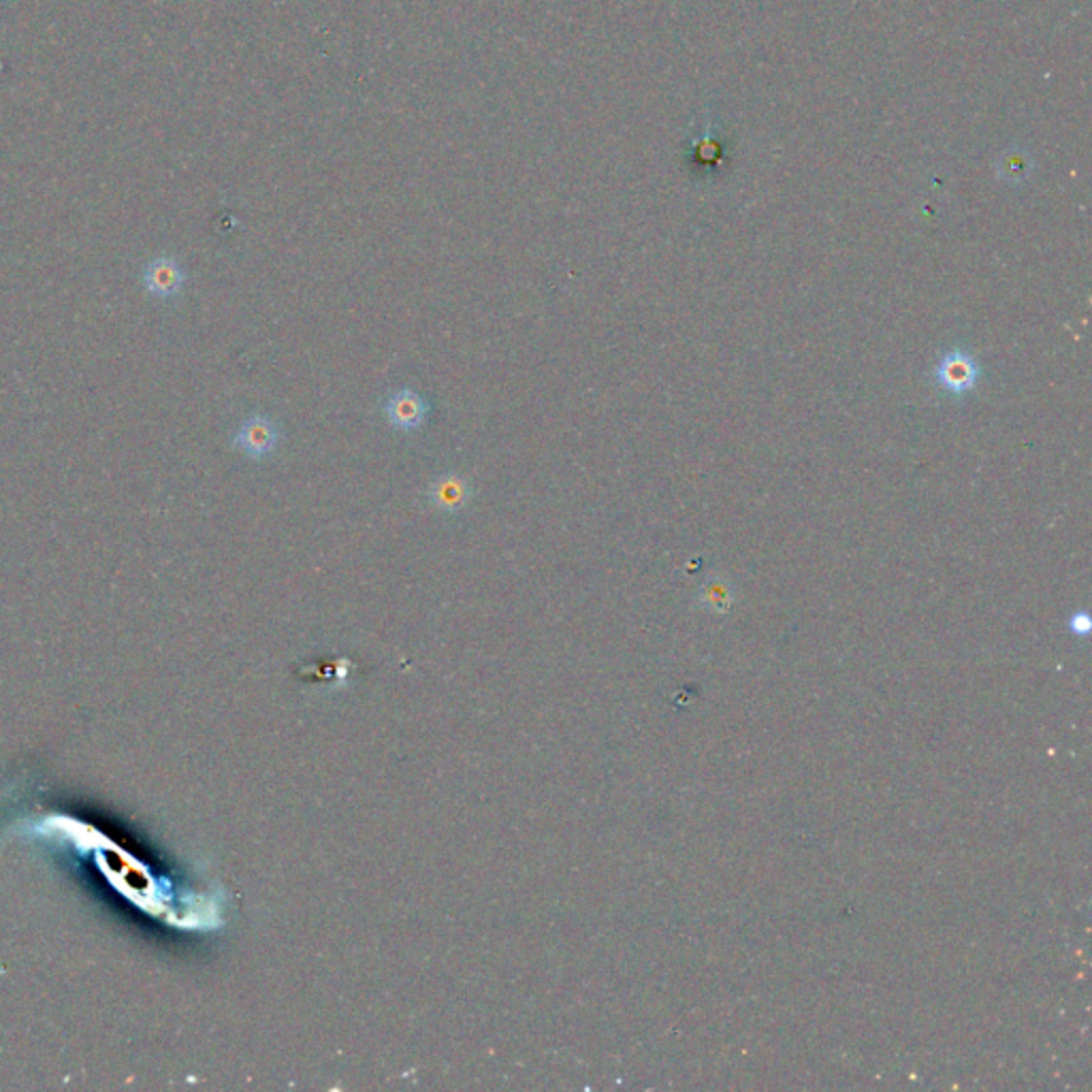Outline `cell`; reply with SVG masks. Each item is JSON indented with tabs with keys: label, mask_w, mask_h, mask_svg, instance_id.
Returning a JSON list of instances; mask_svg holds the SVG:
<instances>
[{
	"label": "cell",
	"mask_w": 1092,
	"mask_h": 1092,
	"mask_svg": "<svg viewBox=\"0 0 1092 1092\" xmlns=\"http://www.w3.org/2000/svg\"><path fill=\"white\" fill-rule=\"evenodd\" d=\"M979 376H981L979 363L971 357V354L963 350L945 352L935 369V378L939 382V387L953 397L969 393L977 385Z\"/></svg>",
	"instance_id": "cell-1"
},
{
	"label": "cell",
	"mask_w": 1092,
	"mask_h": 1092,
	"mask_svg": "<svg viewBox=\"0 0 1092 1092\" xmlns=\"http://www.w3.org/2000/svg\"><path fill=\"white\" fill-rule=\"evenodd\" d=\"M233 444L252 459H263L278 449L280 429L269 417L257 415L241 423Z\"/></svg>",
	"instance_id": "cell-2"
},
{
	"label": "cell",
	"mask_w": 1092,
	"mask_h": 1092,
	"mask_svg": "<svg viewBox=\"0 0 1092 1092\" xmlns=\"http://www.w3.org/2000/svg\"><path fill=\"white\" fill-rule=\"evenodd\" d=\"M385 415L395 429L415 431L427 421L429 403L413 389H399L387 399Z\"/></svg>",
	"instance_id": "cell-3"
},
{
	"label": "cell",
	"mask_w": 1092,
	"mask_h": 1092,
	"mask_svg": "<svg viewBox=\"0 0 1092 1092\" xmlns=\"http://www.w3.org/2000/svg\"><path fill=\"white\" fill-rule=\"evenodd\" d=\"M144 282H146V288L152 295L167 299V297H173V295H178L182 290V286H184V271H182V267L178 265L176 259L160 257V259H154L146 267Z\"/></svg>",
	"instance_id": "cell-4"
},
{
	"label": "cell",
	"mask_w": 1092,
	"mask_h": 1092,
	"mask_svg": "<svg viewBox=\"0 0 1092 1092\" xmlns=\"http://www.w3.org/2000/svg\"><path fill=\"white\" fill-rule=\"evenodd\" d=\"M472 496L470 482L459 474H444L429 486V502L446 512H457L466 508Z\"/></svg>",
	"instance_id": "cell-5"
}]
</instances>
